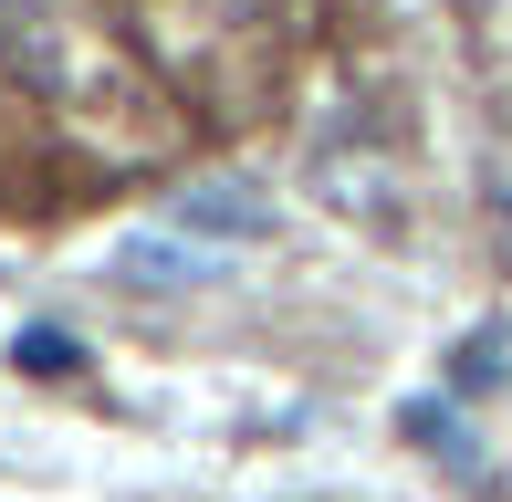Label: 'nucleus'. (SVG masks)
I'll use <instances>...</instances> for the list:
<instances>
[{"instance_id": "obj_1", "label": "nucleus", "mask_w": 512, "mask_h": 502, "mask_svg": "<svg viewBox=\"0 0 512 502\" xmlns=\"http://www.w3.org/2000/svg\"><path fill=\"white\" fill-rule=\"evenodd\" d=\"M189 220L199 231H262V189H189Z\"/></svg>"}, {"instance_id": "obj_2", "label": "nucleus", "mask_w": 512, "mask_h": 502, "mask_svg": "<svg viewBox=\"0 0 512 502\" xmlns=\"http://www.w3.org/2000/svg\"><path fill=\"white\" fill-rule=\"evenodd\" d=\"M21 367L32 377H74L84 356H74V335H21Z\"/></svg>"}, {"instance_id": "obj_3", "label": "nucleus", "mask_w": 512, "mask_h": 502, "mask_svg": "<svg viewBox=\"0 0 512 502\" xmlns=\"http://www.w3.org/2000/svg\"><path fill=\"white\" fill-rule=\"evenodd\" d=\"M481 189H492V241H502V262H512V157H492Z\"/></svg>"}]
</instances>
